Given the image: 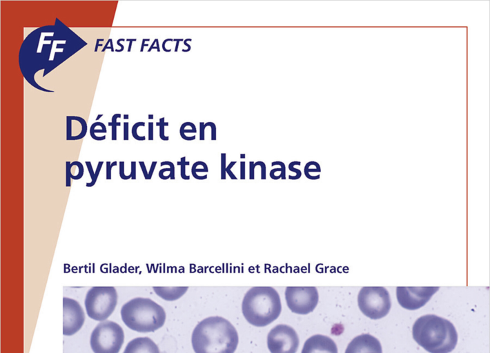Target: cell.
<instances>
[{"mask_svg":"<svg viewBox=\"0 0 490 353\" xmlns=\"http://www.w3.org/2000/svg\"><path fill=\"white\" fill-rule=\"evenodd\" d=\"M236 163V161H231L228 166L226 168V172L228 174V176L232 179H237V177L235 176V174L232 172L231 168Z\"/></svg>","mask_w":490,"mask_h":353,"instance_id":"cell-31","label":"cell"},{"mask_svg":"<svg viewBox=\"0 0 490 353\" xmlns=\"http://www.w3.org/2000/svg\"><path fill=\"white\" fill-rule=\"evenodd\" d=\"M153 119V114H148V119Z\"/></svg>","mask_w":490,"mask_h":353,"instance_id":"cell-49","label":"cell"},{"mask_svg":"<svg viewBox=\"0 0 490 353\" xmlns=\"http://www.w3.org/2000/svg\"><path fill=\"white\" fill-rule=\"evenodd\" d=\"M145 125H146V124H145L144 122H143V121H139V122H137V123H135V124L133 125V128H132V135H133V137L134 139H135L136 140H138V141H144V140L146 139V137H145V136H141H141H139V135L137 134V128H138L139 127H140V126H143V127H144V126H145Z\"/></svg>","mask_w":490,"mask_h":353,"instance_id":"cell-26","label":"cell"},{"mask_svg":"<svg viewBox=\"0 0 490 353\" xmlns=\"http://www.w3.org/2000/svg\"><path fill=\"white\" fill-rule=\"evenodd\" d=\"M173 41V39L169 38V39H166L163 41V43H162V49H163V50H164V52H169L171 51V49H170H170H166V47H165V45H166V42H168V41Z\"/></svg>","mask_w":490,"mask_h":353,"instance_id":"cell-40","label":"cell"},{"mask_svg":"<svg viewBox=\"0 0 490 353\" xmlns=\"http://www.w3.org/2000/svg\"><path fill=\"white\" fill-rule=\"evenodd\" d=\"M357 303L361 312L371 319L385 316L391 305L387 290L377 286L363 287L358 293Z\"/></svg>","mask_w":490,"mask_h":353,"instance_id":"cell-7","label":"cell"},{"mask_svg":"<svg viewBox=\"0 0 490 353\" xmlns=\"http://www.w3.org/2000/svg\"><path fill=\"white\" fill-rule=\"evenodd\" d=\"M117 299V292L114 287H92L87 292L84 301L87 314L94 320L105 321L115 309Z\"/></svg>","mask_w":490,"mask_h":353,"instance_id":"cell-5","label":"cell"},{"mask_svg":"<svg viewBox=\"0 0 490 353\" xmlns=\"http://www.w3.org/2000/svg\"><path fill=\"white\" fill-rule=\"evenodd\" d=\"M129 119L128 114H124V119Z\"/></svg>","mask_w":490,"mask_h":353,"instance_id":"cell-48","label":"cell"},{"mask_svg":"<svg viewBox=\"0 0 490 353\" xmlns=\"http://www.w3.org/2000/svg\"><path fill=\"white\" fill-rule=\"evenodd\" d=\"M270 176L273 179H278L280 177H282V179H285V165L284 163L281 162L280 168L272 170L270 172Z\"/></svg>","mask_w":490,"mask_h":353,"instance_id":"cell-23","label":"cell"},{"mask_svg":"<svg viewBox=\"0 0 490 353\" xmlns=\"http://www.w3.org/2000/svg\"><path fill=\"white\" fill-rule=\"evenodd\" d=\"M104 39H96L95 48V50H94V51H95V52H97L98 48H99V46H102V44H99V41H104Z\"/></svg>","mask_w":490,"mask_h":353,"instance_id":"cell-44","label":"cell"},{"mask_svg":"<svg viewBox=\"0 0 490 353\" xmlns=\"http://www.w3.org/2000/svg\"><path fill=\"white\" fill-rule=\"evenodd\" d=\"M103 161H99L97 167V170L95 172H94V170L92 168L91 162L90 161H86V164L88 168V170L89 172L90 176L91 177V182L87 183L86 186L87 187H91L95 185V183L97 181V177L99 176V172L101 170V166L103 165Z\"/></svg>","mask_w":490,"mask_h":353,"instance_id":"cell-17","label":"cell"},{"mask_svg":"<svg viewBox=\"0 0 490 353\" xmlns=\"http://www.w3.org/2000/svg\"><path fill=\"white\" fill-rule=\"evenodd\" d=\"M161 166L168 165V168H165L159 170V176L163 180H166L170 179L172 180L175 179V165L171 161H162L160 163Z\"/></svg>","mask_w":490,"mask_h":353,"instance_id":"cell-16","label":"cell"},{"mask_svg":"<svg viewBox=\"0 0 490 353\" xmlns=\"http://www.w3.org/2000/svg\"><path fill=\"white\" fill-rule=\"evenodd\" d=\"M240 157H241V158H245V154H240Z\"/></svg>","mask_w":490,"mask_h":353,"instance_id":"cell-50","label":"cell"},{"mask_svg":"<svg viewBox=\"0 0 490 353\" xmlns=\"http://www.w3.org/2000/svg\"><path fill=\"white\" fill-rule=\"evenodd\" d=\"M121 316L130 329L145 333L161 327L166 315L164 308L152 299L136 297L123 305Z\"/></svg>","mask_w":490,"mask_h":353,"instance_id":"cell-4","label":"cell"},{"mask_svg":"<svg viewBox=\"0 0 490 353\" xmlns=\"http://www.w3.org/2000/svg\"><path fill=\"white\" fill-rule=\"evenodd\" d=\"M155 293L165 300L173 301L181 297L188 287H153Z\"/></svg>","mask_w":490,"mask_h":353,"instance_id":"cell-15","label":"cell"},{"mask_svg":"<svg viewBox=\"0 0 490 353\" xmlns=\"http://www.w3.org/2000/svg\"><path fill=\"white\" fill-rule=\"evenodd\" d=\"M128 127H129V123L125 122L124 123V140H125V141H127L129 139Z\"/></svg>","mask_w":490,"mask_h":353,"instance_id":"cell-35","label":"cell"},{"mask_svg":"<svg viewBox=\"0 0 490 353\" xmlns=\"http://www.w3.org/2000/svg\"><path fill=\"white\" fill-rule=\"evenodd\" d=\"M148 140H153V122H148Z\"/></svg>","mask_w":490,"mask_h":353,"instance_id":"cell-37","label":"cell"},{"mask_svg":"<svg viewBox=\"0 0 490 353\" xmlns=\"http://www.w3.org/2000/svg\"><path fill=\"white\" fill-rule=\"evenodd\" d=\"M208 168L206 163L204 161H197L193 163L191 168V173L194 178L199 179L198 172H208Z\"/></svg>","mask_w":490,"mask_h":353,"instance_id":"cell-20","label":"cell"},{"mask_svg":"<svg viewBox=\"0 0 490 353\" xmlns=\"http://www.w3.org/2000/svg\"><path fill=\"white\" fill-rule=\"evenodd\" d=\"M299 344L296 331L286 324L275 325L267 335V346L271 353H295Z\"/></svg>","mask_w":490,"mask_h":353,"instance_id":"cell-9","label":"cell"},{"mask_svg":"<svg viewBox=\"0 0 490 353\" xmlns=\"http://www.w3.org/2000/svg\"><path fill=\"white\" fill-rule=\"evenodd\" d=\"M139 165L141 168L144 178L147 180H148L149 179H150L153 174L155 168L156 167L157 161L152 162L149 172L147 171L146 167L144 161H139Z\"/></svg>","mask_w":490,"mask_h":353,"instance_id":"cell-21","label":"cell"},{"mask_svg":"<svg viewBox=\"0 0 490 353\" xmlns=\"http://www.w3.org/2000/svg\"><path fill=\"white\" fill-rule=\"evenodd\" d=\"M192 41V39H186L184 40V44L186 46H187V48L185 49V50H184V49H182V52H189V51L191 50L190 46L189 44H188V41Z\"/></svg>","mask_w":490,"mask_h":353,"instance_id":"cell-39","label":"cell"},{"mask_svg":"<svg viewBox=\"0 0 490 353\" xmlns=\"http://www.w3.org/2000/svg\"><path fill=\"white\" fill-rule=\"evenodd\" d=\"M300 163H301L300 161H293L289 164V170L292 172H295L296 173V176L293 178L292 180L297 179L301 176V171L294 168L295 165H300Z\"/></svg>","mask_w":490,"mask_h":353,"instance_id":"cell-28","label":"cell"},{"mask_svg":"<svg viewBox=\"0 0 490 353\" xmlns=\"http://www.w3.org/2000/svg\"><path fill=\"white\" fill-rule=\"evenodd\" d=\"M177 164L178 165H180V168H181V170H180L181 177L184 180H189L190 176L187 175L186 173V166L190 164V162L186 161V157H182L180 159V161H177Z\"/></svg>","mask_w":490,"mask_h":353,"instance_id":"cell-24","label":"cell"},{"mask_svg":"<svg viewBox=\"0 0 490 353\" xmlns=\"http://www.w3.org/2000/svg\"><path fill=\"white\" fill-rule=\"evenodd\" d=\"M412 334L416 343L429 353H449L458 342L454 325L435 314L418 318L413 324Z\"/></svg>","mask_w":490,"mask_h":353,"instance_id":"cell-2","label":"cell"},{"mask_svg":"<svg viewBox=\"0 0 490 353\" xmlns=\"http://www.w3.org/2000/svg\"><path fill=\"white\" fill-rule=\"evenodd\" d=\"M126 41H127L129 42V45H128L127 51H128V52H130V50H131V47H132V42L136 41H137V39H127Z\"/></svg>","mask_w":490,"mask_h":353,"instance_id":"cell-45","label":"cell"},{"mask_svg":"<svg viewBox=\"0 0 490 353\" xmlns=\"http://www.w3.org/2000/svg\"><path fill=\"white\" fill-rule=\"evenodd\" d=\"M102 116H103L102 114H98L97 117L96 119H95V121H98L101 117H102Z\"/></svg>","mask_w":490,"mask_h":353,"instance_id":"cell-47","label":"cell"},{"mask_svg":"<svg viewBox=\"0 0 490 353\" xmlns=\"http://www.w3.org/2000/svg\"><path fill=\"white\" fill-rule=\"evenodd\" d=\"M226 154H221V179H226Z\"/></svg>","mask_w":490,"mask_h":353,"instance_id":"cell-27","label":"cell"},{"mask_svg":"<svg viewBox=\"0 0 490 353\" xmlns=\"http://www.w3.org/2000/svg\"><path fill=\"white\" fill-rule=\"evenodd\" d=\"M439 290V287H397L399 304L404 308L414 310L422 307Z\"/></svg>","mask_w":490,"mask_h":353,"instance_id":"cell-10","label":"cell"},{"mask_svg":"<svg viewBox=\"0 0 490 353\" xmlns=\"http://www.w3.org/2000/svg\"><path fill=\"white\" fill-rule=\"evenodd\" d=\"M191 343L195 353H234L239 336L228 320L218 316H209L197 324Z\"/></svg>","mask_w":490,"mask_h":353,"instance_id":"cell-1","label":"cell"},{"mask_svg":"<svg viewBox=\"0 0 490 353\" xmlns=\"http://www.w3.org/2000/svg\"><path fill=\"white\" fill-rule=\"evenodd\" d=\"M119 176L124 180L129 179V178L124 174V162H119Z\"/></svg>","mask_w":490,"mask_h":353,"instance_id":"cell-33","label":"cell"},{"mask_svg":"<svg viewBox=\"0 0 490 353\" xmlns=\"http://www.w3.org/2000/svg\"><path fill=\"white\" fill-rule=\"evenodd\" d=\"M208 126H210L211 128V140L215 141L216 140V125L215 124L212 122V121H208L206 123Z\"/></svg>","mask_w":490,"mask_h":353,"instance_id":"cell-30","label":"cell"},{"mask_svg":"<svg viewBox=\"0 0 490 353\" xmlns=\"http://www.w3.org/2000/svg\"><path fill=\"white\" fill-rule=\"evenodd\" d=\"M173 41H175V42H176L175 48V52H177V51H178L179 45V42H180V41H184V39H173Z\"/></svg>","mask_w":490,"mask_h":353,"instance_id":"cell-42","label":"cell"},{"mask_svg":"<svg viewBox=\"0 0 490 353\" xmlns=\"http://www.w3.org/2000/svg\"><path fill=\"white\" fill-rule=\"evenodd\" d=\"M150 41V39H142L141 46V48H140V52H143L144 47H145V46L146 47V46H148V44L146 43V41Z\"/></svg>","mask_w":490,"mask_h":353,"instance_id":"cell-43","label":"cell"},{"mask_svg":"<svg viewBox=\"0 0 490 353\" xmlns=\"http://www.w3.org/2000/svg\"><path fill=\"white\" fill-rule=\"evenodd\" d=\"M285 299L288 308L294 313L307 314L318 303V292L315 287H286Z\"/></svg>","mask_w":490,"mask_h":353,"instance_id":"cell-8","label":"cell"},{"mask_svg":"<svg viewBox=\"0 0 490 353\" xmlns=\"http://www.w3.org/2000/svg\"><path fill=\"white\" fill-rule=\"evenodd\" d=\"M301 353H338V351L332 339L318 334L306 340Z\"/></svg>","mask_w":490,"mask_h":353,"instance_id":"cell-13","label":"cell"},{"mask_svg":"<svg viewBox=\"0 0 490 353\" xmlns=\"http://www.w3.org/2000/svg\"><path fill=\"white\" fill-rule=\"evenodd\" d=\"M188 129L186 128V125L184 123H183L179 129V134L182 138L184 140L186 141H192L195 140L196 137L195 135H193L192 137H188L185 134L186 133H196L197 132V129L194 123L191 122H188Z\"/></svg>","mask_w":490,"mask_h":353,"instance_id":"cell-18","label":"cell"},{"mask_svg":"<svg viewBox=\"0 0 490 353\" xmlns=\"http://www.w3.org/2000/svg\"><path fill=\"white\" fill-rule=\"evenodd\" d=\"M117 118H121V114H115L112 117V121L108 123V125L112 128V140L117 139V126L121 125L120 122H117Z\"/></svg>","mask_w":490,"mask_h":353,"instance_id":"cell-22","label":"cell"},{"mask_svg":"<svg viewBox=\"0 0 490 353\" xmlns=\"http://www.w3.org/2000/svg\"><path fill=\"white\" fill-rule=\"evenodd\" d=\"M242 310L244 318L251 325L266 326L277 319L281 313L280 295L272 287H253L243 298Z\"/></svg>","mask_w":490,"mask_h":353,"instance_id":"cell-3","label":"cell"},{"mask_svg":"<svg viewBox=\"0 0 490 353\" xmlns=\"http://www.w3.org/2000/svg\"><path fill=\"white\" fill-rule=\"evenodd\" d=\"M124 341L122 327L114 321L105 320L92 330L90 344L94 353H118Z\"/></svg>","mask_w":490,"mask_h":353,"instance_id":"cell-6","label":"cell"},{"mask_svg":"<svg viewBox=\"0 0 490 353\" xmlns=\"http://www.w3.org/2000/svg\"><path fill=\"white\" fill-rule=\"evenodd\" d=\"M125 41L124 39H119L117 41V44L120 46V49H119V50H118V49H116V50H115L116 52H122V51L124 50V46L122 44H121V43H120L121 41Z\"/></svg>","mask_w":490,"mask_h":353,"instance_id":"cell-41","label":"cell"},{"mask_svg":"<svg viewBox=\"0 0 490 353\" xmlns=\"http://www.w3.org/2000/svg\"><path fill=\"white\" fill-rule=\"evenodd\" d=\"M123 353H160L158 346L148 337H137L129 341Z\"/></svg>","mask_w":490,"mask_h":353,"instance_id":"cell-14","label":"cell"},{"mask_svg":"<svg viewBox=\"0 0 490 353\" xmlns=\"http://www.w3.org/2000/svg\"><path fill=\"white\" fill-rule=\"evenodd\" d=\"M130 175L131 176L132 179L135 180L136 179V162L135 161L131 162V170H130Z\"/></svg>","mask_w":490,"mask_h":353,"instance_id":"cell-36","label":"cell"},{"mask_svg":"<svg viewBox=\"0 0 490 353\" xmlns=\"http://www.w3.org/2000/svg\"><path fill=\"white\" fill-rule=\"evenodd\" d=\"M63 305V334L70 336L81 329L85 321V314L80 304L72 299L64 297Z\"/></svg>","mask_w":490,"mask_h":353,"instance_id":"cell-11","label":"cell"},{"mask_svg":"<svg viewBox=\"0 0 490 353\" xmlns=\"http://www.w3.org/2000/svg\"><path fill=\"white\" fill-rule=\"evenodd\" d=\"M156 41H157V39H155L153 43L151 44L149 49L148 50V52H150L153 49H157V51L159 52L158 48L157 46H155V45L156 44Z\"/></svg>","mask_w":490,"mask_h":353,"instance_id":"cell-46","label":"cell"},{"mask_svg":"<svg viewBox=\"0 0 490 353\" xmlns=\"http://www.w3.org/2000/svg\"><path fill=\"white\" fill-rule=\"evenodd\" d=\"M207 123H203V122H199V140L203 141L204 140V130L206 127H207Z\"/></svg>","mask_w":490,"mask_h":353,"instance_id":"cell-32","label":"cell"},{"mask_svg":"<svg viewBox=\"0 0 490 353\" xmlns=\"http://www.w3.org/2000/svg\"><path fill=\"white\" fill-rule=\"evenodd\" d=\"M321 171L320 166V165L315 161H310L308 162L304 167V173L306 177L309 179L311 173V179L315 180L317 179L313 173H317L320 172Z\"/></svg>","mask_w":490,"mask_h":353,"instance_id":"cell-19","label":"cell"},{"mask_svg":"<svg viewBox=\"0 0 490 353\" xmlns=\"http://www.w3.org/2000/svg\"><path fill=\"white\" fill-rule=\"evenodd\" d=\"M106 49H110L111 52L115 51L113 47V43H112V39H109L106 43L105 44V46L104 48L101 50V52H104Z\"/></svg>","mask_w":490,"mask_h":353,"instance_id":"cell-34","label":"cell"},{"mask_svg":"<svg viewBox=\"0 0 490 353\" xmlns=\"http://www.w3.org/2000/svg\"><path fill=\"white\" fill-rule=\"evenodd\" d=\"M164 117L159 119V121L156 123V125L159 127V137L163 141H168L169 139L168 136L164 135V128L168 125V123L166 122Z\"/></svg>","mask_w":490,"mask_h":353,"instance_id":"cell-25","label":"cell"},{"mask_svg":"<svg viewBox=\"0 0 490 353\" xmlns=\"http://www.w3.org/2000/svg\"><path fill=\"white\" fill-rule=\"evenodd\" d=\"M240 179H245V162L242 161L240 163Z\"/></svg>","mask_w":490,"mask_h":353,"instance_id":"cell-38","label":"cell"},{"mask_svg":"<svg viewBox=\"0 0 490 353\" xmlns=\"http://www.w3.org/2000/svg\"><path fill=\"white\" fill-rule=\"evenodd\" d=\"M344 353H382V349L378 339L369 334H362L352 339Z\"/></svg>","mask_w":490,"mask_h":353,"instance_id":"cell-12","label":"cell"},{"mask_svg":"<svg viewBox=\"0 0 490 353\" xmlns=\"http://www.w3.org/2000/svg\"><path fill=\"white\" fill-rule=\"evenodd\" d=\"M117 162L113 161L112 163L110 161L106 162V179H111V170L113 166L117 165Z\"/></svg>","mask_w":490,"mask_h":353,"instance_id":"cell-29","label":"cell"}]
</instances>
